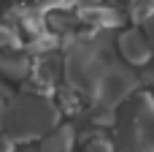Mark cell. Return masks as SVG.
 I'll return each mask as SVG.
<instances>
[{"mask_svg": "<svg viewBox=\"0 0 154 152\" xmlns=\"http://www.w3.org/2000/svg\"><path fill=\"white\" fill-rule=\"evenodd\" d=\"M3 122H5V136L11 141L35 139V136L49 133L57 125V109L51 106V101L41 95H22L5 103Z\"/></svg>", "mask_w": 154, "mask_h": 152, "instance_id": "obj_1", "label": "cell"}, {"mask_svg": "<svg viewBox=\"0 0 154 152\" xmlns=\"http://www.w3.org/2000/svg\"><path fill=\"white\" fill-rule=\"evenodd\" d=\"M119 139L114 152H154V101L149 95L130 98L116 114Z\"/></svg>", "mask_w": 154, "mask_h": 152, "instance_id": "obj_2", "label": "cell"}, {"mask_svg": "<svg viewBox=\"0 0 154 152\" xmlns=\"http://www.w3.org/2000/svg\"><path fill=\"white\" fill-rule=\"evenodd\" d=\"M138 87V79L133 71H127L125 65L119 63H106L103 73L97 76L95 87L89 95H95L97 106H106V109H114L116 103H122L125 98H130Z\"/></svg>", "mask_w": 154, "mask_h": 152, "instance_id": "obj_3", "label": "cell"}, {"mask_svg": "<svg viewBox=\"0 0 154 152\" xmlns=\"http://www.w3.org/2000/svg\"><path fill=\"white\" fill-rule=\"evenodd\" d=\"M119 54L127 63H133V65H146L149 57H152L149 44H146V38L138 30H127V33L119 35Z\"/></svg>", "mask_w": 154, "mask_h": 152, "instance_id": "obj_4", "label": "cell"}, {"mask_svg": "<svg viewBox=\"0 0 154 152\" xmlns=\"http://www.w3.org/2000/svg\"><path fill=\"white\" fill-rule=\"evenodd\" d=\"M73 144V128L62 125V128H51V136L43 141V152H70Z\"/></svg>", "mask_w": 154, "mask_h": 152, "instance_id": "obj_5", "label": "cell"}, {"mask_svg": "<svg viewBox=\"0 0 154 152\" xmlns=\"http://www.w3.org/2000/svg\"><path fill=\"white\" fill-rule=\"evenodd\" d=\"M0 68H3V73H8V79H24L27 71H30V60L22 57V54H14V57L3 60Z\"/></svg>", "mask_w": 154, "mask_h": 152, "instance_id": "obj_6", "label": "cell"}, {"mask_svg": "<svg viewBox=\"0 0 154 152\" xmlns=\"http://www.w3.org/2000/svg\"><path fill=\"white\" fill-rule=\"evenodd\" d=\"M87 152H114V144L100 136V139H92V141L87 144Z\"/></svg>", "mask_w": 154, "mask_h": 152, "instance_id": "obj_7", "label": "cell"}, {"mask_svg": "<svg viewBox=\"0 0 154 152\" xmlns=\"http://www.w3.org/2000/svg\"><path fill=\"white\" fill-rule=\"evenodd\" d=\"M143 38H146V44H149V52L154 54V19L146 22V35H143Z\"/></svg>", "mask_w": 154, "mask_h": 152, "instance_id": "obj_8", "label": "cell"}, {"mask_svg": "<svg viewBox=\"0 0 154 152\" xmlns=\"http://www.w3.org/2000/svg\"><path fill=\"white\" fill-rule=\"evenodd\" d=\"M11 41V30L8 27H0V44H8Z\"/></svg>", "mask_w": 154, "mask_h": 152, "instance_id": "obj_9", "label": "cell"}, {"mask_svg": "<svg viewBox=\"0 0 154 152\" xmlns=\"http://www.w3.org/2000/svg\"><path fill=\"white\" fill-rule=\"evenodd\" d=\"M100 0H76V5H84V8H89V5H97Z\"/></svg>", "mask_w": 154, "mask_h": 152, "instance_id": "obj_10", "label": "cell"}, {"mask_svg": "<svg viewBox=\"0 0 154 152\" xmlns=\"http://www.w3.org/2000/svg\"><path fill=\"white\" fill-rule=\"evenodd\" d=\"M5 103L8 101H3V95H0V122H3V114H5Z\"/></svg>", "mask_w": 154, "mask_h": 152, "instance_id": "obj_11", "label": "cell"}, {"mask_svg": "<svg viewBox=\"0 0 154 152\" xmlns=\"http://www.w3.org/2000/svg\"><path fill=\"white\" fill-rule=\"evenodd\" d=\"M146 82H149V84H154V68L149 71V73H146Z\"/></svg>", "mask_w": 154, "mask_h": 152, "instance_id": "obj_12", "label": "cell"}]
</instances>
